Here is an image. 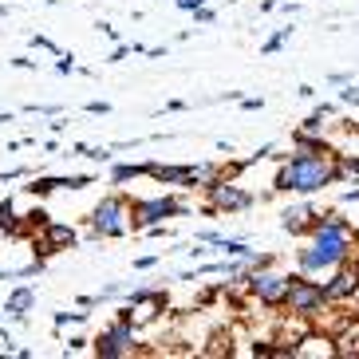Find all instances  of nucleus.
Instances as JSON below:
<instances>
[{"instance_id":"1","label":"nucleus","mask_w":359,"mask_h":359,"mask_svg":"<svg viewBox=\"0 0 359 359\" xmlns=\"http://www.w3.org/2000/svg\"><path fill=\"white\" fill-rule=\"evenodd\" d=\"M308 233V245L296 249V264L304 276H324L336 264H348V257L355 253V225L339 213H316Z\"/></svg>"},{"instance_id":"2","label":"nucleus","mask_w":359,"mask_h":359,"mask_svg":"<svg viewBox=\"0 0 359 359\" xmlns=\"http://www.w3.org/2000/svg\"><path fill=\"white\" fill-rule=\"evenodd\" d=\"M348 174L339 170L336 154L327 150V154H304V150H296L292 158H285V166H280V174H276L273 190L276 194H316L324 190V186H332V182H344Z\"/></svg>"},{"instance_id":"3","label":"nucleus","mask_w":359,"mask_h":359,"mask_svg":"<svg viewBox=\"0 0 359 359\" xmlns=\"http://www.w3.org/2000/svg\"><path fill=\"white\" fill-rule=\"evenodd\" d=\"M324 304H327V296H324V285H320V280H312V276H304V273L288 276L285 308L292 312V316L312 320V316H320V312H324Z\"/></svg>"},{"instance_id":"4","label":"nucleus","mask_w":359,"mask_h":359,"mask_svg":"<svg viewBox=\"0 0 359 359\" xmlns=\"http://www.w3.org/2000/svg\"><path fill=\"white\" fill-rule=\"evenodd\" d=\"M91 229L95 237H127L130 233V201L123 194H111L91 210Z\"/></svg>"},{"instance_id":"5","label":"nucleus","mask_w":359,"mask_h":359,"mask_svg":"<svg viewBox=\"0 0 359 359\" xmlns=\"http://www.w3.org/2000/svg\"><path fill=\"white\" fill-rule=\"evenodd\" d=\"M201 190H205V198H210V210L213 213H241V210H253V194L241 190L233 178H225V174H217V178L201 182Z\"/></svg>"},{"instance_id":"6","label":"nucleus","mask_w":359,"mask_h":359,"mask_svg":"<svg viewBox=\"0 0 359 359\" xmlns=\"http://www.w3.org/2000/svg\"><path fill=\"white\" fill-rule=\"evenodd\" d=\"M245 288H249V296H253L257 304H264V308H285L288 276L276 273L273 264H264V269H253V273L245 276Z\"/></svg>"},{"instance_id":"7","label":"nucleus","mask_w":359,"mask_h":359,"mask_svg":"<svg viewBox=\"0 0 359 359\" xmlns=\"http://www.w3.org/2000/svg\"><path fill=\"white\" fill-rule=\"evenodd\" d=\"M91 348H95L99 359H123L135 351V324L130 320H115L111 327H103L95 339H87Z\"/></svg>"},{"instance_id":"8","label":"nucleus","mask_w":359,"mask_h":359,"mask_svg":"<svg viewBox=\"0 0 359 359\" xmlns=\"http://www.w3.org/2000/svg\"><path fill=\"white\" fill-rule=\"evenodd\" d=\"M178 213H186V205H182L178 198H166V194H158V198H138V201H130V225H135V229L158 225V222H166V217H178Z\"/></svg>"},{"instance_id":"9","label":"nucleus","mask_w":359,"mask_h":359,"mask_svg":"<svg viewBox=\"0 0 359 359\" xmlns=\"http://www.w3.org/2000/svg\"><path fill=\"white\" fill-rule=\"evenodd\" d=\"M79 245V233L75 225H60V222H48L40 225V237H36V257H48V253H60V249H75Z\"/></svg>"},{"instance_id":"10","label":"nucleus","mask_w":359,"mask_h":359,"mask_svg":"<svg viewBox=\"0 0 359 359\" xmlns=\"http://www.w3.org/2000/svg\"><path fill=\"white\" fill-rule=\"evenodd\" d=\"M324 296H327V304L332 300H351V296H359V269L336 264L332 269V280H324Z\"/></svg>"},{"instance_id":"11","label":"nucleus","mask_w":359,"mask_h":359,"mask_svg":"<svg viewBox=\"0 0 359 359\" xmlns=\"http://www.w3.org/2000/svg\"><path fill=\"white\" fill-rule=\"evenodd\" d=\"M312 222H316V205H308V201L288 205V210L280 213V229H285V233H308V229H312Z\"/></svg>"},{"instance_id":"12","label":"nucleus","mask_w":359,"mask_h":359,"mask_svg":"<svg viewBox=\"0 0 359 359\" xmlns=\"http://www.w3.org/2000/svg\"><path fill=\"white\" fill-rule=\"evenodd\" d=\"M83 190V186H91V174H75V178H32V186H24L28 194H36V198H43V194L52 190Z\"/></svg>"},{"instance_id":"13","label":"nucleus","mask_w":359,"mask_h":359,"mask_svg":"<svg viewBox=\"0 0 359 359\" xmlns=\"http://www.w3.org/2000/svg\"><path fill=\"white\" fill-rule=\"evenodd\" d=\"M147 178L162 182V186H186V182H190V166H166V162H147Z\"/></svg>"},{"instance_id":"14","label":"nucleus","mask_w":359,"mask_h":359,"mask_svg":"<svg viewBox=\"0 0 359 359\" xmlns=\"http://www.w3.org/2000/svg\"><path fill=\"white\" fill-rule=\"evenodd\" d=\"M32 304H36V288H28V285H20V288H12V296H8V312L16 324H24L28 320V312H32Z\"/></svg>"},{"instance_id":"15","label":"nucleus","mask_w":359,"mask_h":359,"mask_svg":"<svg viewBox=\"0 0 359 359\" xmlns=\"http://www.w3.org/2000/svg\"><path fill=\"white\" fill-rule=\"evenodd\" d=\"M292 147L304 150V154H327V142H324V130H296L292 135Z\"/></svg>"},{"instance_id":"16","label":"nucleus","mask_w":359,"mask_h":359,"mask_svg":"<svg viewBox=\"0 0 359 359\" xmlns=\"http://www.w3.org/2000/svg\"><path fill=\"white\" fill-rule=\"evenodd\" d=\"M142 174H147V162H123V166L111 170V182H115V186H123V182L142 178Z\"/></svg>"},{"instance_id":"17","label":"nucleus","mask_w":359,"mask_h":359,"mask_svg":"<svg viewBox=\"0 0 359 359\" xmlns=\"http://www.w3.org/2000/svg\"><path fill=\"white\" fill-rule=\"evenodd\" d=\"M332 115H336V111H332V107H316V111H312V115H308L304 118V123H300V130H324L327 127V118H332Z\"/></svg>"},{"instance_id":"18","label":"nucleus","mask_w":359,"mask_h":359,"mask_svg":"<svg viewBox=\"0 0 359 359\" xmlns=\"http://www.w3.org/2000/svg\"><path fill=\"white\" fill-rule=\"evenodd\" d=\"M288 36H292V28H280V32H276L273 40H264V48H261V52H264V55L280 52V48H285V40H288Z\"/></svg>"},{"instance_id":"19","label":"nucleus","mask_w":359,"mask_h":359,"mask_svg":"<svg viewBox=\"0 0 359 359\" xmlns=\"http://www.w3.org/2000/svg\"><path fill=\"white\" fill-rule=\"evenodd\" d=\"M48 222H52V217H48V210H43V205H36V210L24 217V225H28V229H40V225H48Z\"/></svg>"},{"instance_id":"20","label":"nucleus","mask_w":359,"mask_h":359,"mask_svg":"<svg viewBox=\"0 0 359 359\" xmlns=\"http://www.w3.org/2000/svg\"><path fill=\"white\" fill-rule=\"evenodd\" d=\"M87 312H55V327H67V324H83Z\"/></svg>"},{"instance_id":"21","label":"nucleus","mask_w":359,"mask_h":359,"mask_svg":"<svg viewBox=\"0 0 359 359\" xmlns=\"http://www.w3.org/2000/svg\"><path fill=\"white\" fill-rule=\"evenodd\" d=\"M336 162L344 174H359V154H336Z\"/></svg>"},{"instance_id":"22","label":"nucleus","mask_w":359,"mask_h":359,"mask_svg":"<svg viewBox=\"0 0 359 359\" xmlns=\"http://www.w3.org/2000/svg\"><path fill=\"white\" fill-rule=\"evenodd\" d=\"M339 103H355V107H359V87H355V83H344V91H339Z\"/></svg>"},{"instance_id":"23","label":"nucleus","mask_w":359,"mask_h":359,"mask_svg":"<svg viewBox=\"0 0 359 359\" xmlns=\"http://www.w3.org/2000/svg\"><path fill=\"white\" fill-rule=\"evenodd\" d=\"M87 348V336H72L67 339V355H72V351H83Z\"/></svg>"},{"instance_id":"24","label":"nucleus","mask_w":359,"mask_h":359,"mask_svg":"<svg viewBox=\"0 0 359 359\" xmlns=\"http://www.w3.org/2000/svg\"><path fill=\"white\" fill-rule=\"evenodd\" d=\"M32 43H36V48H43V52H60V48H55L48 36H32Z\"/></svg>"},{"instance_id":"25","label":"nucleus","mask_w":359,"mask_h":359,"mask_svg":"<svg viewBox=\"0 0 359 359\" xmlns=\"http://www.w3.org/2000/svg\"><path fill=\"white\" fill-rule=\"evenodd\" d=\"M87 111L91 115H111V103H87Z\"/></svg>"},{"instance_id":"26","label":"nucleus","mask_w":359,"mask_h":359,"mask_svg":"<svg viewBox=\"0 0 359 359\" xmlns=\"http://www.w3.org/2000/svg\"><path fill=\"white\" fill-rule=\"evenodd\" d=\"M127 52H130V43H118L115 52H111V64H118V60H123V55H127Z\"/></svg>"},{"instance_id":"27","label":"nucleus","mask_w":359,"mask_h":359,"mask_svg":"<svg viewBox=\"0 0 359 359\" xmlns=\"http://www.w3.org/2000/svg\"><path fill=\"white\" fill-rule=\"evenodd\" d=\"M154 264H158L154 257H138V261H135V269H154Z\"/></svg>"},{"instance_id":"28","label":"nucleus","mask_w":359,"mask_h":359,"mask_svg":"<svg viewBox=\"0 0 359 359\" xmlns=\"http://www.w3.org/2000/svg\"><path fill=\"white\" fill-rule=\"evenodd\" d=\"M0 336H8V332H4V324H0Z\"/></svg>"}]
</instances>
